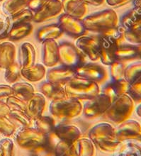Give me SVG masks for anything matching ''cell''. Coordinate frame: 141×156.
I'll use <instances>...</instances> for the list:
<instances>
[{
    "instance_id": "cell-1",
    "label": "cell",
    "mask_w": 141,
    "mask_h": 156,
    "mask_svg": "<svg viewBox=\"0 0 141 156\" xmlns=\"http://www.w3.org/2000/svg\"><path fill=\"white\" fill-rule=\"evenodd\" d=\"M89 138L99 151L105 153H114L121 143L116 135V128L108 123H99L91 128L88 132Z\"/></svg>"
},
{
    "instance_id": "cell-2",
    "label": "cell",
    "mask_w": 141,
    "mask_h": 156,
    "mask_svg": "<svg viewBox=\"0 0 141 156\" xmlns=\"http://www.w3.org/2000/svg\"><path fill=\"white\" fill-rule=\"evenodd\" d=\"M67 98L88 101L100 93L99 84L91 80L74 77L64 86Z\"/></svg>"
},
{
    "instance_id": "cell-3",
    "label": "cell",
    "mask_w": 141,
    "mask_h": 156,
    "mask_svg": "<svg viewBox=\"0 0 141 156\" xmlns=\"http://www.w3.org/2000/svg\"><path fill=\"white\" fill-rule=\"evenodd\" d=\"M87 31L98 34L118 25V17L116 12L111 9L95 12L82 19Z\"/></svg>"
},
{
    "instance_id": "cell-4",
    "label": "cell",
    "mask_w": 141,
    "mask_h": 156,
    "mask_svg": "<svg viewBox=\"0 0 141 156\" xmlns=\"http://www.w3.org/2000/svg\"><path fill=\"white\" fill-rule=\"evenodd\" d=\"M83 105L81 101L70 98L51 101L49 111L51 116L59 120L69 121L80 115Z\"/></svg>"
},
{
    "instance_id": "cell-5",
    "label": "cell",
    "mask_w": 141,
    "mask_h": 156,
    "mask_svg": "<svg viewBox=\"0 0 141 156\" xmlns=\"http://www.w3.org/2000/svg\"><path fill=\"white\" fill-rule=\"evenodd\" d=\"M133 109L134 102L129 95L125 94L113 101L104 114L110 121L118 125L129 119Z\"/></svg>"
},
{
    "instance_id": "cell-6",
    "label": "cell",
    "mask_w": 141,
    "mask_h": 156,
    "mask_svg": "<svg viewBox=\"0 0 141 156\" xmlns=\"http://www.w3.org/2000/svg\"><path fill=\"white\" fill-rule=\"evenodd\" d=\"M59 45V62L61 65L77 70L86 63V57L81 51L69 41H63Z\"/></svg>"
},
{
    "instance_id": "cell-7",
    "label": "cell",
    "mask_w": 141,
    "mask_h": 156,
    "mask_svg": "<svg viewBox=\"0 0 141 156\" xmlns=\"http://www.w3.org/2000/svg\"><path fill=\"white\" fill-rule=\"evenodd\" d=\"M14 139L20 148L31 151L42 141L45 135L34 127L21 126L15 131Z\"/></svg>"
},
{
    "instance_id": "cell-8",
    "label": "cell",
    "mask_w": 141,
    "mask_h": 156,
    "mask_svg": "<svg viewBox=\"0 0 141 156\" xmlns=\"http://www.w3.org/2000/svg\"><path fill=\"white\" fill-rule=\"evenodd\" d=\"M112 101L107 95L99 93L96 97L84 104L82 113L86 118L93 119L105 114Z\"/></svg>"
},
{
    "instance_id": "cell-9",
    "label": "cell",
    "mask_w": 141,
    "mask_h": 156,
    "mask_svg": "<svg viewBox=\"0 0 141 156\" xmlns=\"http://www.w3.org/2000/svg\"><path fill=\"white\" fill-rule=\"evenodd\" d=\"M77 77L84 78L96 82L98 84H103L108 77L107 71L104 67L96 62H88L75 70Z\"/></svg>"
},
{
    "instance_id": "cell-10",
    "label": "cell",
    "mask_w": 141,
    "mask_h": 156,
    "mask_svg": "<svg viewBox=\"0 0 141 156\" xmlns=\"http://www.w3.org/2000/svg\"><path fill=\"white\" fill-rule=\"evenodd\" d=\"M58 23L63 34L72 38H78L86 36L87 33L82 19L74 18L67 14L60 15L58 18Z\"/></svg>"
},
{
    "instance_id": "cell-11",
    "label": "cell",
    "mask_w": 141,
    "mask_h": 156,
    "mask_svg": "<svg viewBox=\"0 0 141 156\" xmlns=\"http://www.w3.org/2000/svg\"><path fill=\"white\" fill-rule=\"evenodd\" d=\"M97 38L99 45V60L104 65L109 66L116 61L115 53L120 45L104 34H99L97 35Z\"/></svg>"
},
{
    "instance_id": "cell-12",
    "label": "cell",
    "mask_w": 141,
    "mask_h": 156,
    "mask_svg": "<svg viewBox=\"0 0 141 156\" xmlns=\"http://www.w3.org/2000/svg\"><path fill=\"white\" fill-rule=\"evenodd\" d=\"M75 45L85 57L89 58L92 61H98L99 60V45L97 36H83L78 38Z\"/></svg>"
},
{
    "instance_id": "cell-13",
    "label": "cell",
    "mask_w": 141,
    "mask_h": 156,
    "mask_svg": "<svg viewBox=\"0 0 141 156\" xmlns=\"http://www.w3.org/2000/svg\"><path fill=\"white\" fill-rule=\"evenodd\" d=\"M45 75L48 82L62 86L65 85L72 78L76 76L75 70L62 65L49 69Z\"/></svg>"
},
{
    "instance_id": "cell-14",
    "label": "cell",
    "mask_w": 141,
    "mask_h": 156,
    "mask_svg": "<svg viewBox=\"0 0 141 156\" xmlns=\"http://www.w3.org/2000/svg\"><path fill=\"white\" fill-rule=\"evenodd\" d=\"M53 133L59 140L65 142L69 145H72L82 136L81 131L74 123L57 124Z\"/></svg>"
},
{
    "instance_id": "cell-15",
    "label": "cell",
    "mask_w": 141,
    "mask_h": 156,
    "mask_svg": "<svg viewBox=\"0 0 141 156\" xmlns=\"http://www.w3.org/2000/svg\"><path fill=\"white\" fill-rule=\"evenodd\" d=\"M62 11L60 0H49L43 8L33 15V21L36 23H42L59 16Z\"/></svg>"
},
{
    "instance_id": "cell-16",
    "label": "cell",
    "mask_w": 141,
    "mask_h": 156,
    "mask_svg": "<svg viewBox=\"0 0 141 156\" xmlns=\"http://www.w3.org/2000/svg\"><path fill=\"white\" fill-rule=\"evenodd\" d=\"M42 61L45 67L53 68L60 61L59 45L56 41H46L43 43Z\"/></svg>"
},
{
    "instance_id": "cell-17",
    "label": "cell",
    "mask_w": 141,
    "mask_h": 156,
    "mask_svg": "<svg viewBox=\"0 0 141 156\" xmlns=\"http://www.w3.org/2000/svg\"><path fill=\"white\" fill-rule=\"evenodd\" d=\"M58 141L59 139L54 133L45 135L42 141L29 151L31 154L36 156H54L55 146Z\"/></svg>"
},
{
    "instance_id": "cell-18",
    "label": "cell",
    "mask_w": 141,
    "mask_h": 156,
    "mask_svg": "<svg viewBox=\"0 0 141 156\" xmlns=\"http://www.w3.org/2000/svg\"><path fill=\"white\" fill-rule=\"evenodd\" d=\"M46 107V99L41 93H35L26 102V113L33 120L42 116Z\"/></svg>"
},
{
    "instance_id": "cell-19",
    "label": "cell",
    "mask_w": 141,
    "mask_h": 156,
    "mask_svg": "<svg viewBox=\"0 0 141 156\" xmlns=\"http://www.w3.org/2000/svg\"><path fill=\"white\" fill-rule=\"evenodd\" d=\"M129 83L124 79L108 82L101 88V92L109 97L113 101L121 95L126 94Z\"/></svg>"
},
{
    "instance_id": "cell-20",
    "label": "cell",
    "mask_w": 141,
    "mask_h": 156,
    "mask_svg": "<svg viewBox=\"0 0 141 156\" xmlns=\"http://www.w3.org/2000/svg\"><path fill=\"white\" fill-rule=\"evenodd\" d=\"M36 53L35 48L31 43L25 42L19 49L18 63L21 69H27L35 65Z\"/></svg>"
},
{
    "instance_id": "cell-21",
    "label": "cell",
    "mask_w": 141,
    "mask_h": 156,
    "mask_svg": "<svg viewBox=\"0 0 141 156\" xmlns=\"http://www.w3.org/2000/svg\"><path fill=\"white\" fill-rule=\"evenodd\" d=\"M141 133V125L135 120H128L118 124L116 128V135L118 141Z\"/></svg>"
},
{
    "instance_id": "cell-22",
    "label": "cell",
    "mask_w": 141,
    "mask_h": 156,
    "mask_svg": "<svg viewBox=\"0 0 141 156\" xmlns=\"http://www.w3.org/2000/svg\"><path fill=\"white\" fill-rule=\"evenodd\" d=\"M62 11L65 14L82 19L86 14V6L81 0H62Z\"/></svg>"
},
{
    "instance_id": "cell-23",
    "label": "cell",
    "mask_w": 141,
    "mask_h": 156,
    "mask_svg": "<svg viewBox=\"0 0 141 156\" xmlns=\"http://www.w3.org/2000/svg\"><path fill=\"white\" fill-rule=\"evenodd\" d=\"M39 89L41 94L51 101L67 98L65 90L62 85L46 81L41 83Z\"/></svg>"
},
{
    "instance_id": "cell-24",
    "label": "cell",
    "mask_w": 141,
    "mask_h": 156,
    "mask_svg": "<svg viewBox=\"0 0 141 156\" xmlns=\"http://www.w3.org/2000/svg\"><path fill=\"white\" fill-rule=\"evenodd\" d=\"M63 32L58 23H51L40 28L36 32V38L43 43L46 41H55L63 35Z\"/></svg>"
},
{
    "instance_id": "cell-25",
    "label": "cell",
    "mask_w": 141,
    "mask_h": 156,
    "mask_svg": "<svg viewBox=\"0 0 141 156\" xmlns=\"http://www.w3.org/2000/svg\"><path fill=\"white\" fill-rule=\"evenodd\" d=\"M16 54V47L12 43H2L0 45V69H6L14 63Z\"/></svg>"
},
{
    "instance_id": "cell-26",
    "label": "cell",
    "mask_w": 141,
    "mask_h": 156,
    "mask_svg": "<svg viewBox=\"0 0 141 156\" xmlns=\"http://www.w3.org/2000/svg\"><path fill=\"white\" fill-rule=\"evenodd\" d=\"M120 25L124 30H129L141 25V8L133 6L121 16Z\"/></svg>"
},
{
    "instance_id": "cell-27",
    "label": "cell",
    "mask_w": 141,
    "mask_h": 156,
    "mask_svg": "<svg viewBox=\"0 0 141 156\" xmlns=\"http://www.w3.org/2000/svg\"><path fill=\"white\" fill-rule=\"evenodd\" d=\"M72 148L75 156H94L95 153V146L90 138H79Z\"/></svg>"
},
{
    "instance_id": "cell-28",
    "label": "cell",
    "mask_w": 141,
    "mask_h": 156,
    "mask_svg": "<svg viewBox=\"0 0 141 156\" xmlns=\"http://www.w3.org/2000/svg\"><path fill=\"white\" fill-rule=\"evenodd\" d=\"M115 58L117 61L123 62L139 59L137 48L135 45L121 44L116 49V53H115Z\"/></svg>"
},
{
    "instance_id": "cell-29",
    "label": "cell",
    "mask_w": 141,
    "mask_h": 156,
    "mask_svg": "<svg viewBox=\"0 0 141 156\" xmlns=\"http://www.w3.org/2000/svg\"><path fill=\"white\" fill-rule=\"evenodd\" d=\"M33 25L31 23L11 26L7 38L12 41H18L27 37L33 31Z\"/></svg>"
},
{
    "instance_id": "cell-30",
    "label": "cell",
    "mask_w": 141,
    "mask_h": 156,
    "mask_svg": "<svg viewBox=\"0 0 141 156\" xmlns=\"http://www.w3.org/2000/svg\"><path fill=\"white\" fill-rule=\"evenodd\" d=\"M46 75L45 67L42 64L37 63L31 68L22 69L21 70V75L25 80L29 82H35L41 81Z\"/></svg>"
},
{
    "instance_id": "cell-31",
    "label": "cell",
    "mask_w": 141,
    "mask_h": 156,
    "mask_svg": "<svg viewBox=\"0 0 141 156\" xmlns=\"http://www.w3.org/2000/svg\"><path fill=\"white\" fill-rule=\"evenodd\" d=\"M13 95L21 100L27 102L35 94V90L31 84L28 82H16L12 86Z\"/></svg>"
},
{
    "instance_id": "cell-32",
    "label": "cell",
    "mask_w": 141,
    "mask_h": 156,
    "mask_svg": "<svg viewBox=\"0 0 141 156\" xmlns=\"http://www.w3.org/2000/svg\"><path fill=\"white\" fill-rule=\"evenodd\" d=\"M33 124L34 128L44 135H48L53 133L57 123L54 117L42 115L33 120Z\"/></svg>"
},
{
    "instance_id": "cell-33",
    "label": "cell",
    "mask_w": 141,
    "mask_h": 156,
    "mask_svg": "<svg viewBox=\"0 0 141 156\" xmlns=\"http://www.w3.org/2000/svg\"><path fill=\"white\" fill-rule=\"evenodd\" d=\"M29 2V0H6L2 5V12L10 18L25 9Z\"/></svg>"
},
{
    "instance_id": "cell-34",
    "label": "cell",
    "mask_w": 141,
    "mask_h": 156,
    "mask_svg": "<svg viewBox=\"0 0 141 156\" xmlns=\"http://www.w3.org/2000/svg\"><path fill=\"white\" fill-rule=\"evenodd\" d=\"M124 78L129 84L141 82V61L134 62L127 66Z\"/></svg>"
},
{
    "instance_id": "cell-35",
    "label": "cell",
    "mask_w": 141,
    "mask_h": 156,
    "mask_svg": "<svg viewBox=\"0 0 141 156\" xmlns=\"http://www.w3.org/2000/svg\"><path fill=\"white\" fill-rule=\"evenodd\" d=\"M8 117L14 123H19L21 126L30 127L33 124V120L26 113V112L19 110H12L9 114Z\"/></svg>"
},
{
    "instance_id": "cell-36",
    "label": "cell",
    "mask_w": 141,
    "mask_h": 156,
    "mask_svg": "<svg viewBox=\"0 0 141 156\" xmlns=\"http://www.w3.org/2000/svg\"><path fill=\"white\" fill-rule=\"evenodd\" d=\"M21 67L18 62H14L5 69L4 73V79L9 84H14L18 82L20 79L21 75Z\"/></svg>"
},
{
    "instance_id": "cell-37",
    "label": "cell",
    "mask_w": 141,
    "mask_h": 156,
    "mask_svg": "<svg viewBox=\"0 0 141 156\" xmlns=\"http://www.w3.org/2000/svg\"><path fill=\"white\" fill-rule=\"evenodd\" d=\"M114 153L116 156H141V148L131 144H121Z\"/></svg>"
},
{
    "instance_id": "cell-38",
    "label": "cell",
    "mask_w": 141,
    "mask_h": 156,
    "mask_svg": "<svg viewBox=\"0 0 141 156\" xmlns=\"http://www.w3.org/2000/svg\"><path fill=\"white\" fill-rule=\"evenodd\" d=\"M34 14L29 9H25L18 14L10 17L11 26L22 24L26 23H31L33 21Z\"/></svg>"
},
{
    "instance_id": "cell-39",
    "label": "cell",
    "mask_w": 141,
    "mask_h": 156,
    "mask_svg": "<svg viewBox=\"0 0 141 156\" xmlns=\"http://www.w3.org/2000/svg\"><path fill=\"white\" fill-rule=\"evenodd\" d=\"M127 66L125 62L116 61L109 66L110 77L113 80H118L124 79L125 70Z\"/></svg>"
},
{
    "instance_id": "cell-40",
    "label": "cell",
    "mask_w": 141,
    "mask_h": 156,
    "mask_svg": "<svg viewBox=\"0 0 141 156\" xmlns=\"http://www.w3.org/2000/svg\"><path fill=\"white\" fill-rule=\"evenodd\" d=\"M16 131V126L8 116H0V133L9 137Z\"/></svg>"
},
{
    "instance_id": "cell-41",
    "label": "cell",
    "mask_w": 141,
    "mask_h": 156,
    "mask_svg": "<svg viewBox=\"0 0 141 156\" xmlns=\"http://www.w3.org/2000/svg\"><path fill=\"white\" fill-rule=\"evenodd\" d=\"M124 37L125 40L132 45L141 44V25L133 29L125 30Z\"/></svg>"
},
{
    "instance_id": "cell-42",
    "label": "cell",
    "mask_w": 141,
    "mask_h": 156,
    "mask_svg": "<svg viewBox=\"0 0 141 156\" xmlns=\"http://www.w3.org/2000/svg\"><path fill=\"white\" fill-rule=\"evenodd\" d=\"M124 32V29L121 25H117L116 27L108 29L101 34L114 39V41H116L118 43V45H121L125 40Z\"/></svg>"
},
{
    "instance_id": "cell-43",
    "label": "cell",
    "mask_w": 141,
    "mask_h": 156,
    "mask_svg": "<svg viewBox=\"0 0 141 156\" xmlns=\"http://www.w3.org/2000/svg\"><path fill=\"white\" fill-rule=\"evenodd\" d=\"M6 103L8 107L10 108L11 111L12 110H19V111H26V102L21 100L14 95H10L6 98Z\"/></svg>"
},
{
    "instance_id": "cell-44",
    "label": "cell",
    "mask_w": 141,
    "mask_h": 156,
    "mask_svg": "<svg viewBox=\"0 0 141 156\" xmlns=\"http://www.w3.org/2000/svg\"><path fill=\"white\" fill-rule=\"evenodd\" d=\"M14 142L8 138L0 140V156H14Z\"/></svg>"
},
{
    "instance_id": "cell-45",
    "label": "cell",
    "mask_w": 141,
    "mask_h": 156,
    "mask_svg": "<svg viewBox=\"0 0 141 156\" xmlns=\"http://www.w3.org/2000/svg\"><path fill=\"white\" fill-rule=\"evenodd\" d=\"M10 27V18L0 10V40L7 38Z\"/></svg>"
},
{
    "instance_id": "cell-46",
    "label": "cell",
    "mask_w": 141,
    "mask_h": 156,
    "mask_svg": "<svg viewBox=\"0 0 141 156\" xmlns=\"http://www.w3.org/2000/svg\"><path fill=\"white\" fill-rule=\"evenodd\" d=\"M126 94L129 95L134 103H141V82L129 84Z\"/></svg>"
},
{
    "instance_id": "cell-47",
    "label": "cell",
    "mask_w": 141,
    "mask_h": 156,
    "mask_svg": "<svg viewBox=\"0 0 141 156\" xmlns=\"http://www.w3.org/2000/svg\"><path fill=\"white\" fill-rule=\"evenodd\" d=\"M54 156H75L72 145H69L65 142L59 140L55 146Z\"/></svg>"
},
{
    "instance_id": "cell-48",
    "label": "cell",
    "mask_w": 141,
    "mask_h": 156,
    "mask_svg": "<svg viewBox=\"0 0 141 156\" xmlns=\"http://www.w3.org/2000/svg\"><path fill=\"white\" fill-rule=\"evenodd\" d=\"M49 0H29L27 7L33 14L38 12Z\"/></svg>"
},
{
    "instance_id": "cell-49",
    "label": "cell",
    "mask_w": 141,
    "mask_h": 156,
    "mask_svg": "<svg viewBox=\"0 0 141 156\" xmlns=\"http://www.w3.org/2000/svg\"><path fill=\"white\" fill-rule=\"evenodd\" d=\"M121 144H131L140 147L141 148V133L125 138L122 140Z\"/></svg>"
},
{
    "instance_id": "cell-50",
    "label": "cell",
    "mask_w": 141,
    "mask_h": 156,
    "mask_svg": "<svg viewBox=\"0 0 141 156\" xmlns=\"http://www.w3.org/2000/svg\"><path fill=\"white\" fill-rule=\"evenodd\" d=\"M13 94L12 86L6 84H0V99H4Z\"/></svg>"
},
{
    "instance_id": "cell-51",
    "label": "cell",
    "mask_w": 141,
    "mask_h": 156,
    "mask_svg": "<svg viewBox=\"0 0 141 156\" xmlns=\"http://www.w3.org/2000/svg\"><path fill=\"white\" fill-rule=\"evenodd\" d=\"M11 109L6 103V98L0 99V116H8Z\"/></svg>"
},
{
    "instance_id": "cell-52",
    "label": "cell",
    "mask_w": 141,
    "mask_h": 156,
    "mask_svg": "<svg viewBox=\"0 0 141 156\" xmlns=\"http://www.w3.org/2000/svg\"><path fill=\"white\" fill-rule=\"evenodd\" d=\"M131 0H106V2L108 6L113 7H119L124 6L131 2Z\"/></svg>"
},
{
    "instance_id": "cell-53",
    "label": "cell",
    "mask_w": 141,
    "mask_h": 156,
    "mask_svg": "<svg viewBox=\"0 0 141 156\" xmlns=\"http://www.w3.org/2000/svg\"><path fill=\"white\" fill-rule=\"evenodd\" d=\"M81 1L86 4L92 5L94 6H99L103 4L105 0H81Z\"/></svg>"
},
{
    "instance_id": "cell-54",
    "label": "cell",
    "mask_w": 141,
    "mask_h": 156,
    "mask_svg": "<svg viewBox=\"0 0 141 156\" xmlns=\"http://www.w3.org/2000/svg\"><path fill=\"white\" fill-rule=\"evenodd\" d=\"M132 1H133V6L141 8V0H132Z\"/></svg>"
},
{
    "instance_id": "cell-55",
    "label": "cell",
    "mask_w": 141,
    "mask_h": 156,
    "mask_svg": "<svg viewBox=\"0 0 141 156\" xmlns=\"http://www.w3.org/2000/svg\"><path fill=\"white\" fill-rule=\"evenodd\" d=\"M136 112L137 114V115L141 118V103H140L137 107H136Z\"/></svg>"
},
{
    "instance_id": "cell-56",
    "label": "cell",
    "mask_w": 141,
    "mask_h": 156,
    "mask_svg": "<svg viewBox=\"0 0 141 156\" xmlns=\"http://www.w3.org/2000/svg\"><path fill=\"white\" fill-rule=\"evenodd\" d=\"M136 48H137L138 53V57H139V59L141 60V44L136 45Z\"/></svg>"
},
{
    "instance_id": "cell-57",
    "label": "cell",
    "mask_w": 141,
    "mask_h": 156,
    "mask_svg": "<svg viewBox=\"0 0 141 156\" xmlns=\"http://www.w3.org/2000/svg\"><path fill=\"white\" fill-rule=\"evenodd\" d=\"M111 156H116V155H115V153H114V155H112Z\"/></svg>"
},
{
    "instance_id": "cell-58",
    "label": "cell",
    "mask_w": 141,
    "mask_h": 156,
    "mask_svg": "<svg viewBox=\"0 0 141 156\" xmlns=\"http://www.w3.org/2000/svg\"><path fill=\"white\" fill-rule=\"evenodd\" d=\"M31 156H36V155H32V154H31Z\"/></svg>"
},
{
    "instance_id": "cell-59",
    "label": "cell",
    "mask_w": 141,
    "mask_h": 156,
    "mask_svg": "<svg viewBox=\"0 0 141 156\" xmlns=\"http://www.w3.org/2000/svg\"><path fill=\"white\" fill-rule=\"evenodd\" d=\"M4 1V0H0V2H3Z\"/></svg>"
},
{
    "instance_id": "cell-60",
    "label": "cell",
    "mask_w": 141,
    "mask_h": 156,
    "mask_svg": "<svg viewBox=\"0 0 141 156\" xmlns=\"http://www.w3.org/2000/svg\"><path fill=\"white\" fill-rule=\"evenodd\" d=\"M1 43H1V40H0V45H1Z\"/></svg>"
},
{
    "instance_id": "cell-61",
    "label": "cell",
    "mask_w": 141,
    "mask_h": 156,
    "mask_svg": "<svg viewBox=\"0 0 141 156\" xmlns=\"http://www.w3.org/2000/svg\"><path fill=\"white\" fill-rule=\"evenodd\" d=\"M140 125H141V124H140Z\"/></svg>"
}]
</instances>
